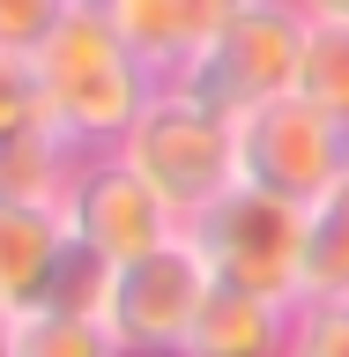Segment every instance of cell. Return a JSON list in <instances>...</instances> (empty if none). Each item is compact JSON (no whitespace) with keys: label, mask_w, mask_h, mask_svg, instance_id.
Here are the masks:
<instances>
[{"label":"cell","mask_w":349,"mask_h":357,"mask_svg":"<svg viewBox=\"0 0 349 357\" xmlns=\"http://www.w3.org/2000/svg\"><path fill=\"white\" fill-rule=\"evenodd\" d=\"M67 253V216L60 208H30V201H0V312H38L45 283Z\"/></svg>","instance_id":"9"},{"label":"cell","mask_w":349,"mask_h":357,"mask_svg":"<svg viewBox=\"0 0 349 357\" xmlns=\"http://www.w3.org/2000/svg\"><path fill=\"white\" fill-rule=\"evenodd\" d=\"M75 0H0V52H38Z\"/></svg>","instance_id":"17"},{"label":"cell","mask_w":349,"mask_h":357,"mask_svg":"<svg viewBox=\"0 0 349 357\" xmlns=\"http://www.w3.org/2000/svg\"><path fill=\"white\" fill-rule=\"evenodd\" d=\"M104 8V22L119 30V38L141 52V60L171 82L178 67L194 60V45H186V22H178V0H97Z\"/></svg>","instance_id":"12"},{"label":"cell","mask_w":349,"mask_h":357,"mask_svg":"<svg viewBox=\"0 0 349 357\" xmlns=\"http://www.w3.org/2000/svg\"><path fill=\"white\" fill-rule=\"evenodd\" d=\"M60 216H67V231H75L97 261H111V268L141 261V253H156V245H171L178 231H186V223L149 194V178L134 172L119 149L75 164V186H67Z\"/></svg>","instance_id":"7"},{"label":"cell","mask_w":349,"mask_h":357,"mask_svg":"<svg viewBox=\"0 0 349 357\" xmlns=\"http://www.w3.org/2000/svg\"><path fill=\"white\" fill-rule=\"evenodd\" d=\"M297 97L320 105L334 127H349V22H312L305 67H297Z\"/></svg>","instance_id":"14"},{"label":"cell","mask_w":349,"mask_h":357,"mask_svg":"<svg viewBox=\"0 0 349 357\" xmlns=\"http://www.w3.org/2000/svg\"><path fill=\"white\" fill-rule=\"evenodd\" d=\"M30 60H38V82H45L52 134H60L67 149H82V156L119 149L134 134V119L149 112V97L164 89V75L104 22L97 0H75L60 15V30Z\"/></svg>","instance_id":"1"},{"label":"cell","mask_w":349,"mask_h":357,"mask_svg":"<svg viewBox=\"0 0 349 357\" xmlns=\"http://www.w3.org/2000/svg\"><path fill=\"white\" fill-rule=\"evenodd\" d=\"M312 22H349V0H297Z\"/></svg>","instance_id":"19"},{"label":"cell","mask_w":349,"mask_h":357,"mask_svg":"<svg viewBox=\"0 0 349 357\" xmlns=\"http://www.w3.org/2000/svg\"><path fill=\"white\" fill-rule=\"evenodd\" d=\"M245 8H261V0H178V22H186V45H208L216 30H231V22L245 15Z\"/></svg>","instance_id":"18"},{"label":"cell","mask_w":349,"mask_h":357,"mask_svg":"<svg viewBox=\"0 0 349 357\" xmlns=\"http://www.w3.org/2000/svg\"><path fill=\"white\" fill-rule=\"evenodd\" d=\"M15 350V312H0V357Z\"/></svg>","instance_id":"20"},{"label":"cell","mask_w":349,"mask_h":357,"mask_svg":"<svg viewBox=\"0 0 349 357\" xmlns=\"http://www.w3.org/2000/svg\"><path fill=\"white\" fill-rule=\"evenodd\" d=\"M82 149H67L60 134H22L0 142V201H30V208H60L75 186Z\"/></svg>","instance_id":"10"},{"label":"cell","mask_w":349,"mask_h":357,"mask_svg":"<svg viewBox=\"0 0 349 357\" xmlns=\"http://www.w3.org/2000/svg\"><path fill=\"white\" fill-rule=\"evenodd\" d=\"M208 261H201V245L178 231L171 245H156L141 261L111 268V290H104V328L119 342V357H178L186 350V335H194L201 305H208Z\"/></svg>","instance_id":"5"},{"label":"cell","mask_w":349,"mask_h":357,"mask_svg":"<svg viewBox=\"0 0 349 357\" xmlns=\"http://www.w3.org/2000/svg\"><path fill=\"white\" fill-rule=\"evenodd\" d=\"M305 38H312V15L297 0H261L231 30H216L171 82L186 97H201L208 112H223V119H245V112H261V105H275V97L297 89Z\"/></svg>","instance_id":"3"},{"label":"cell","mask_w":349,"mask_h":357,"mask_svg":"<svg viewBox=\"0 0 349 357\" xmlns=\"http://www.w3.org/2000/svg\"><path fill=\"white\" fill-rule=\"evenodd\" d=\"M290 312L297 305H283V298L216 283L178 357H290Z\"/></svg>","instance_id":"8"},{"label":"cell","mask_w":349,"mask_h":357,"mask_svg":"<svg viewBox=\"0 0 349 357\" xmlns=\"http://www.w3.org/2000/svg\"><path fill=\"white\" fill-rule=\"evenodd\" d=\"M186 238L201 245V261H208L216 283L261 290V298H283V305H305V201L238 186V194L216 201Z\"/></svg>","instance_id":"4"},{"label":"cell","mask_w":349,"mask_h":357,"mask_svg":"<svg viewBox=\"0 0 349 357\" xmlns=\"http://www.w3.org/2000/svg\"><path fill=\"white\" fill-rule=\"evenodd\" d=\"M342 172H349V127H334L297 89L238 119V186H261L283 201H320Z\"/></svg>","instance_id":"6"},{"label":"cell","mask_w":349,"mask_h":357,"mask_svg":"<svg viewBox=\"0 0 349 357\" xmlns=\"http://www.w3.org/2000/svg\"><path fill=\"white\" fill-rule=\"evenodd\" d=\"M305 298H349V172L305 201Z\"/></svg>","instance_id":"11"},{"label":"cell","mask_w":349,"mask_h":357,"mask_svg":"<svg viewBox=\"0 0 349 357\" xmlns=\"http://www.w3.org/2000/svg\"><path fill=\"white\" fill-rule=\"evenodd\" d=\"M8 357H119V342H111V328L97 320V312H22L15 320V350Z\"/></svg>","instance_id":"13"},{"label":"cell","mask_w":349,"mask_h":357,"mask_svg":"<svg viewBox=\"0 0 349 357\" xmlns=\"http://www.w3.org/2000/svg\"><path fill=\"white\" fill-rule=\"evenodd\" d=\"M22 134H52L45 82L30 52H0V142H22Z\"/></svg>","instance_id":"15"},{"label":"cell","mask_w":349,"mask_h":357,"mask_svg":"<svg viewBox=\"0 0 349 357\" xmlns=\"http://www.w3.org/2000/svg\"><path fill=\"white\" fill-rule=\"evenodd\" d=\"M119 156L149 178V194L164 201L186 231H194L216 201L238 194V119L208 112L178 82H164L149 97V112L134 119V134L119 142Z\"/></svg>","instance_id":"2"},{"label":"cell","mask_w":349,"mask_h":357,"mask_svg":"<svg viewBox=\"0 0 349 357\" xmlns=\"http://www.w3.org/2000/svg\"><path fill=\"white\" fill-rule=\"evenodd\" d=\"M290 357H349V298H305L290 312Z\"/></svg>","instance_id":"16"}]
</instances>
